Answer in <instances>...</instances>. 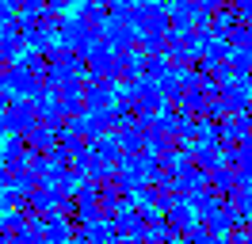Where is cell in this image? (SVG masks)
Wrapping results in <instances>:
<instances>
[{
  "label": "cell",
  "mask_w": 252,
  "mask_h": 244,
  "mask_svg": "<svg viewBox=\"0 0 252 244\" xmlns=\"http://www.w3.org/2000/svg\"><path fill=\"white\" fill-rule=\"evenodd\" d=\"M115 84H103V80H92L88 88H84V111H111V103H115Z\"/></svg>",
  "instance_id": "obj_1"
},
{
  "label": "cell",
  "mask_w": 252,
  "mask_h": 244,
  "mask_svg": "<svg viewBox=\"0 0 252 244\" xmlns=\"http://www.w3.org/2000/svg\"><path fill=\"white\" fill-rule=\"evenodd\" d=\"M195 164H199V168H218L221 156H218L214 145H203V149H195Z\"/></svg>",
  "instance_id": "obj_3"
},
{
  "label": "cell",
  "mask_w": 252,
  "mask_h": 244,
  "mask_svg": "<svg viewBox=\"0 0 252 244\" xmlns=\"http://www.w3.org/2000/svg\"><path fill=\"white\" fill-rule=\"evenodd\" d=\"M229 4H233V0H229Z\"/></svg>",
  "instance_id": "obj_5"
},
{
  "label": "cell",
  "mask_w": 252,
  "mask_h": 244,
  "mask_svg": "<svg viewBox=\"0 0 252 244\" xmlns=\"http://www.w3.org/2000/svg\"><path fill=\"white\" fill-rule=\"evenodd\" d=\"M225 38H229V46H233V50H252V23H245V19H241V23L225 34Z\"/></svg>",
  "instance_id": "obj_2"
},
{
  "label": "cell",
  "mask_w": 252,
  "mask_h": 244,
  "mask_svg": "<svg viewBox=\"0 0 252 244\" xmlns=\"http://www.w3.org/2000/svg\"><path fill=\"white\" fill-rule=\"evenodd\" d=\"M16 12H19V8L12 4V0H0V23H8V19H12Z\"/></svg>",
  "instance_id": "obj_4"
}]
</instances>
